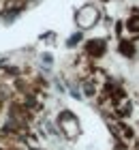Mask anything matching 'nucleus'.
Segmentation results:
<instances>
[{"label":"nucleus","mask_w":139,"mask_h":150,"mask_svg":"<svg viewBox=\"0 0 139 150\" xmlns=\"http://www.w3.org/2000/svg\"><path fill=\"white\" fill-rule=\"evenodd\" d=\"M86 52H88V56L99 58V56H103V52H105V43H103V41H90L86 45Z\"/></svg>","instance_id":"nucleus-1"},{"label":"nucleus","mask_w":139,"mask_h":150,"mask_svg":"<svg viewBox=\"0 0 139 150\" xmlns=\"http://www.w3.org/2000/svg\"><path fill=\"white\" fill-rule=\"evenodd\" d=\"M126 30H128V32H133V35H139V15L131 17L128 22H126Z\"/></svg>","instance_id":"nucleus-2"},{"label":"nucleus","mask_w":139,"mask_h":150,"mask_svg":"<svg viewBox=\"0 0 139 150\" xmlns=\"http://www.w3.org/2000/svg\"><path fill=\"white\" fill-rule=\"evenodd\" d=\"M120 52L124 54V56H131V58H133L135 47H133V43H126V41H122V43H120Z\"/></svg>","instance_id":"nucleus-3"}]
</instances>
